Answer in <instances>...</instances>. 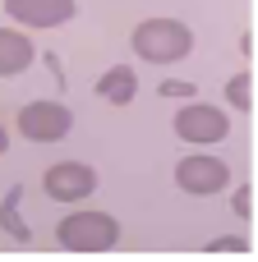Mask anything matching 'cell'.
<instances>
[{
    "instance_id": "6da1fadb",
    "label": "cell",
    "mask_w": 258,
    "mask_h": 262,
    "mask_svg": "<svg viewBox=\"0 0 258 262\" xmlns=\"http://www.w3.org/2000/svg\"><path fill=\"white\" fill-rule=\"evenodd\" d=\"M129 46L148 64H175L194 51V28L180 23V18H143L129 32Z\"/></svg>"
},
{
    "instance_id": "7a4b0ae2",
    "label": "cell",
    "mask_w": 258,
    "mask_h": 262,
    "mask_svg": "<svg viewBox=\"0 0 258 262\" xmlns=\"http://www.w3.org/2000/svg\"><path fill=\"white\" fill-rule=\"evenodd\" d=\"M55 244L65 253H106L120 244V221L111 212H69L55 226Z\"/></svg>"
},
{
    "instance_id": "3957f363",
    "label": "cell",
    "mask_w": 258,
    "mask_h": 262,
    "mask_svg": "<svg viewBox=\"0 0 258 262\" xmlns=\"http://www.w3.org/2000/svg\"><path fill=\"white\" fill-rule=\"evenodd\" d=\"M175 134L185 138V143H194V147H212V143H222L226 134H231V115L222 111V106H212V101H185L180 111H175Z\"/></svg>"
},
{
    "instance_id": "277c9868",
    "label": "cell",
    "mask_w": 258,
    "mask_h": 262,
    "mask_svg": "<svg viewBox=\"0 0 258 262\" xmlns=\"http://www.w3.org/2000/svg\"><path fill=\"white\" fill-rule=\"evenodd\" d=\"M74 129V111L65 101H28L18 111V134L28 143H60Z\"/></svg>"
},
{
    "instance_id": "5b68a950",
    "label": "cell",
    "mask_w": 258,
    "mask_h": 262,
    "mask_svg": "<svg viewBox=\"0 0 258 262\" xmlns=\"http://www.w3.org/2000/svg\"><path fill=\"white\" fill-rule=\"evenodd\" d=\"M231 184V166L222 157H208V152H194L175 166V189L180 193H194V198H212Z\"/></svg>"
},
{
    "instance_id": "8992f818",
    "label": "cell",
    "mask_w": 258,
    "mask_h": 262,
    "mask_svg": "<svg viewBox=\"0 0 258 262\" xmlns=\"http://www.w3.org/2000/svg\"><path fill=\"white\" fill-rule=\"evenodd\" d=\"M42 193L51 198V203H83V198H92L97 193V170L92 166H83V161H55V166H46V175H42Z\"/></svg>"
},
{
    "instance_id": "52a82bcc",
    "label": "cell",
    "mask_w": 258,
    "mask_h": 262,
    "mask_svg": "<svg viewBox=\"0 0 258 262\" xmlns=\"http://www.w3.org/2000/svg\"><path fill=\"white\" fill-rule=\"evenodd\" d=\"M5 14L18 28L46 32V28H65L78 14V0H5Z\"/></svg>"
},
{
    "instance_id": "ba28073f",
    "label": "cell",
    "mask_w": 258,
    "mask_h": 262,
    "mask_svg": "<svg viewBox=\"0 0 258 262\" xmlns=\"http://www.w3.org/2000/svg\"><path fill=\"white\" fill-rule=\"evenodd\" d=\"M32 60H37L32 37H23L18 28H0V78H18Z\"/></svg>"
},
{
    "instance_id": "9c48e42d",
    "label": "cell",
    "mask_w": 258,
    "mask_h": 262,
    "mask_svg": "<svg viewBox=\"0 0 258 262\" xmlns=\"http://www.w3.org/2000/svg\"><path fill=\"white\" fill-rule=\"evenodd\" d=\"M102 101H111V106H129L134 97H138V74L129 69V64H111L102 78H97V88H92Z\"/></svg>"
},
{
    "instance_id": "30bf717a",
    "label": "cell",
    "mask_w": 258,
    "mask_h": 262,
    "mask_svg": "<svg viewBox=\"0 0 258 262\" xmlns=\"http://www.w3.org/2000/svg\"><path fill=\"white\" fill-rule=\"evenodd\" d=\"M18 198H23V189L14 184V189L5 193V203H0V226H5V230H9V235H14L18 244H28V239H32V230H28L23 221H18Z\"/></svg>"
},
{
    "instance_id": "8fae6325",
    "label": "cell",
    "mask_w": 258,
    "mask_h": 262,
    "mask_svg": "<svg viewBox=\"0 0 258 262\" xmlns=\"http://www.w3.org/2000/svg\"><path fill=\"white\" fill-rule=\"evenodd\" d=\"M226 106L231 111H254V101H249V74H235L226 83Z\"/></svg>"
},
{
    "instance_id": "7c38bea8",
    "label": "cell",
    "mask_w": 258,
    "mask_h": 262,
    "mask_svg": "<svg viewBox=\"0 0 258 262\" xmlns=\"http://www.w3.org/2000/svg\"><path fill=\"white\" fill-rule=\"evenodd\" d=\"M208 249H212V253H222V249H226V253H249V239H245V235H217Z\"/></svg>"
},
{
    "instance_id": "4fadbf2b",
    "label": "cell",
    "mask_w": 258,
    "mask_h": 262,
    "mask_svg": "<svg viewBox=\"0 0 258 262\" xmlns=\"http://www.w3.org/2000/svg\"><path fill=\"white\" fill-rule=\"evenodd\" d=\"M162 97H185V101H189V97H194V83H175V78H166V83H162Z\"/></svg>"
},
{
    "instance_id": "5bb4252c",
    "label": "cell",
    "mask_w": 258,
    "mask_h": 262,
    "mask_svg": "<svg viewBox=\"0 0 258 262\" xmlns=\"http://www.w3.org/2000/svg\"><path fill=\"white\" fill-rule=\"evenodd\" d=\"M231 203H235V216H249V189H245V184L235 189V198H231Z\"/></svg>"
},
{
    "instance_id": "9a60e30c",
    "label": "cell",
    "mask_w": 258,
    "mask_h": 262,
    "mask_svg": "<svg viewBox=\"0 0 258 262\" xmlns=\"http://www.w3.org/2000/svg\"><path fill=\"white\" fill-rule=\"evenodd\" d=\"M5 152H9V129L0 124V157H5Z\"/></svg>"
}]
</instances>
